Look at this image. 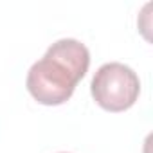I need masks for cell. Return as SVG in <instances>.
Returning a JSON list of instances; mask_svg holds the SVG:
<instances>
[{
    "instance_id": "cell-2",
    "label": "cell",
    "mask_w": 153,
    "mask_h": 153,
    "mask_svg": "<svg viewBox=\"0 0 153 153\" xmlns=\"http://www.w3.org/2000/svg\"><path fill=\"white\" fill-rule=\"evenodd\" d=\"M90 92L94 101L108 112L131 108L140 94L139 76L124 63H105L94 74Z\"/></svg>"
},
{
    "instance_id": "cell-1",
    "label": "cell",
    "mask_w": 153,
    "mask_h": 153,
    "mask_svg": "<svg viewBox=\"0 0 153 153\" xmlns=\"http://www.w3.org/2000/svg\"><path fill=\"white\" fill-rule=\"evenodd\" d=\"M90 65L88 49L74 38L52 43L27 72V90L42 105L56 106L70 99Z\"/></svg>"
},
{
    "instance_id": "cell-3",
    "label": "cell",
    "mask_w": 153,
    "mask_h": 153,
    "mask_svg": "<svg viewBox=\"0 0 153 153\" xmlns=\"http://www.w3.org/2000/svg\"><path fill=\"white\" fill-rule=\"evenodd\" d=\"M63 153H67V151H63Z\"/></svg>"
}]
</instances>
